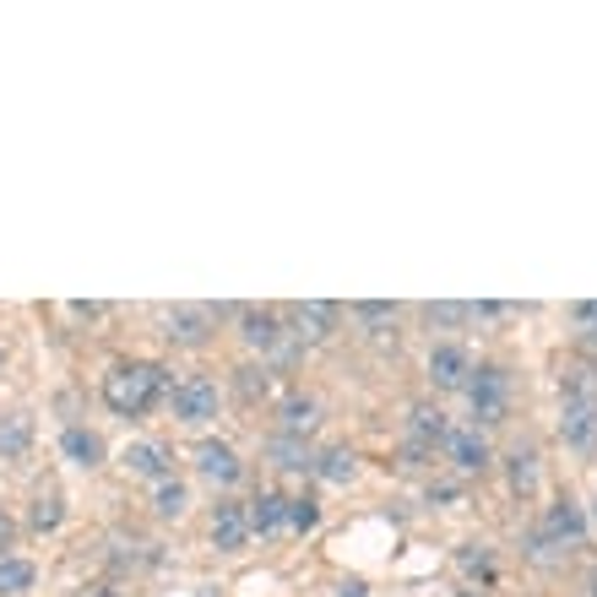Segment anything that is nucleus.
Masks as SVG:
<instances>
[{"label":"nucleus","mask_w":597,"mask_h":597,"mask_svg":"<svg viewBox=\"0 0 597 597\" xmlns=\"http://www.w3.org/2000/svg\"><path fill=\"white\" fill-rule=\"evenodd\" d=\"M120 462H126L130 478H153V483H164V478H169V451H164L158 440H130Z\"/></svg>","instance_id":"obj_14"},{"label":"nucleus","mask_w":597,"mask_h":597,"mask_svg":"<svg viewBox=\"0 0 597 597\" xmlns=\"http://www.w3.org/2000/svg\"><path fill=\"white\" fill-rule=\"evenodd\" d=\"M245 511H251V532L272 538V532H283V527H288V495L261 489L256 500H245Z\"/></svg>","instance_id":"obj_15"},{"label":"nucleus","mask_w":597,"mask_h":597,"mask_svg":"<svg viewBox=\"0 0 597 597\" xmlns=\"http://www.w3.org/2000/svg\"><path fill=\"white\" fill-rule=\"evenodd\" d=\"M0 364H6V353H0Z\"/></svg>","instance_id":"obj_34"},{"label":"nucleus","mask_w":597,"mask_h":597,"mask_svg":"<svg viewBox=\"0 0 597 597\" xmlns=\"http://www.w3.org/2000/svg\"><path fill=\"white\" fill-rule=\"evenodd\" d=\"M310 472H315L321 483H353V472H359V457H353L348 446H326V451H315Z\"/></svg>","instance_id":"obj_19"},{"label":"nucleus","mask_w":597,"mask_h":597,"mask_svg":"<svg viewBox=\"0 0 597 597\" xmlns=\"http://www.w3.org/2000/svg\"><path fill=\"white\" fill-rule=\"evenodd\" d=\"M472 375V359L468 348H457V342H440V348H429V385L434 391H462Z\"/></svg>","instance_id":"obj_7"},{"label":"nucleus","mask_w":597,"mask_h":597,"mask_svg":"<svg viewBox=\"0 0 597 597\" xmlns=\"http://www.w3.org/2000/svg\"><path fill=\"white\" fill-rule=\"evenodd\" d=\"M169 408L179 424L202 429L217 419V408H223V397H217V381H207V375H185L179 385H169Z\"/></svg>","instance_id":"obj_4"},{"label":"nucleus","mask_w":597,"mask_h":597,"mask_svg":"<svg viewBox=\"0 0 597 597\" xmlns=\"http://www.w3.org/2000/svg\"><path fill=\"white\" fill-rule=\"evenodd\" d=\"M353 321L370 332V337H385L397 326V304H353Z\"/></svg>","instance_id":"obj_23"},{"label":"nucleus","mask_w":597,"mask_h":597,"mask_svg":"<svg viewBox=\"0 0 597 597\" xmlns=\"http://www.w3.org/2000/svg\"><path fill=\"white\" fill-rule=\"evenodd\" d=\"M98 597H120V593H98Z\"/></svg>","instance_id":"obj_32"},{"label":"nucleus","mask_w":597,"mask_h":597,"mask_svg":"<svg viewBox=\"0 0 597 597\" xmlns=\"http://www.w3.org/2000/svg\"><path fill=\"white\" fill-rule=\"evenodd\" d=\"M511 489L516 495H532V489H538V451H532V446H516L511 451Z\"/></svg>","instance_id":"obj_22"},{"label":"nucleus","mask_w":597,"mask_h":597,"mask_svg":"<svg viewBox=\"0 0 597 597\" xmlns=\"http://www.w3.org/2000/svg\"><path fill=\"white\" fill-rule=\"evenodd\" d=\"M11 544H17V521L0 511V559H6V549H11Z\"/></svg>","instance_id":"obj_28"},{"label":"nucleus","mask_w":597,"mask_h":597,"mask_svg":"<svg viewBox=\"0 0 597 597\" xmlns=\"http://www.w3.org/2000/svg\"><path fill=\"white\" fill-rule=\"evenodd\" d=\"M457 597H478V593H457Z\"/></svg>","instance_id":"obj_33"},{"label":"nucleus","mask_w":597,"mask_h":597,"mask_svg":"<svg viewBox=\"0 0 597 597\" xmlns=\"http://www.w3.org/2000/svg\"><path fill=\"white\" fill-rule=\"evenodd\" d=\"M587 538V516H581V506H570V500H559V506H549V521H544V544H581Z\"/></svg>","instance_id":"obj_16"},{"label":"nucleus","mask_w":597,"mask_h":597,"mask_svg":"<svg viewBox=\"0 0 597 597\" xmlns=\"http://www.w3.org/2000/svg\"><path fill=\"white\" fill-rule=\"evenodd\" d=\"M60 521H66V500H60V495H39L33 511H28V527H33V532H55Z\"/></svg>","instance_id":"obj_25"},{"label":"nucleus","mask_w":597,"mask_h":597,"mask_svg":"<svg viewBox=\"0 0 597 597\" xmlns=\"http://www.w3.org/2000/svg\"><path fill=\"white\" fill-rule=\"evenodd\" d=\"M337 304H326V298H310V304H294V332L288 337L298 342H326L337 332Z\"/></svg>","instance_id":"obj_11"},{"label":"nucleus","mask_w":597,"mask_h":597,"mask_svg":"<svg viewBox=\"0 0 597 597\" xmlns=\"http://www.w3.org/2000/svg\"><path fill=\"white\" fill-rule=\"evenodd\" d=\"M559 434H565V446H570V451H593V446H597V397L581 381H565Z\"/></svg>","instance_id":"obj_3"},{"label":"nucleus","mask_w":597,"mask_h":597,"mask_svg":"<svg viewBox=\"0 0 597 597\" xmlns=\"http://www.w3.org/2000/svg\"><path fill=\"white\" fill-rule=\"evenodd\" d=\"M33 587H39V565L33 559H17V555L0 559V597H22Z\"/></svg>","instance_id":"obj_20"},{"label":"nucleus","mask_w":597,"mask_h":597,"mask_svg":"<svg viewBox=\"0 0 597 597\" xmlns=\"http://www.w3.org/2000/svg\"><path fill=\"white\" fill-rule=\"evenodd\" d=\"M164 337L174 342V348H202V342L213 337L217 326V310H207V304H174L169 315H164Z\"/></svg>","instance_id":"obj_5"},{"label":"nucleus","mask_w":597,"mask_h":597,"mask_svg":"<svg viewBox=\"0 0 597 597\" xmlns=\"http://www.w3.org/2000/svg\"><path fill=\"white\" fill-rule=\"evenodd\" d=\"M587 593H593V597H597V576H593V581H587Z\"/></svg>","instance_id":"obj_31"},{"label":"nucleus","mask_w":597,"mask_h":597,"mask_svg":"<svg viewBox=\"0 0 597 597\" xmlns=\"http://www.w3.org/2000/svg\"><path fill=\"white\" fill-rule=\"evenodd\" d=\"M462 391H468L478 424H506V413H511V375H506L500 364H472V375Z\"/></svg>","instance_id":"obj_2"},{"label":"nucleus","mask_w":597,"mask_h":597,"mask_svg":"<svg viewBox=\"0 0 597 597\" xmlns=\"http://www.w3.org/2000/svg\"><path fill=\"white\" fill-rule=\"evenodd\" d=\"M239 337L251 342V348H261V353H277L283 342H288V332H283V315L277 310H239Z\"/></svg>","instance_id":"obj_10"},{"label":"nucleus","mask_w":597,"mask_h":597,"mask_svg":"<svg viewBox=\"0 0 597 597\" xmlns=\"http://www.w3.org/2000/svg\"><path fill=\"white\" fill-rule=\"evenodd\" d=\"M277 424H283L288 440H304L310 429L321 424V402H315V397H283V402H277Z\"/></svg>","instance_id":"obj_17"},{"label":"nucleus","mask_w":597,"mask_h":597,"mask_svg":"<svg viewBox=\"0 0 597 597\" xmlns=\"http://www.w3.org/2000/svg\"><path fill=\"white\" fill-rule=\"evenodd\" d=\"M337 597H364V587H359V581H353V587H342Z\"/></svg>","instance_id":"obj_30"},{"label":"nucleus","mask_w":597,"mask_h":597,"mask_svg":"<svg viewBox=\"0 0 597 597\" xmlns=\"http://www.w3.org/2000/svg\"><path fill=\"white\" fill-rule=\"evenodd\" d=\"M164 397H169V370H164V364L130 359V364H115V370L104 375V402H109V413H120V419H147Z\"/></svg>","instance_id":"obj_1"},{"label":"nucleus","mask_w":597,"mask_h":597,"mask_svg":"<svg viewBox=\"0 0 597 597\" xmlns=\"http://www.w3.org/2000/svg\"><path fill=\"white\" fill-rule=\"evenodd\" d=\"M446 457H451L462 472H483L489 462H495V451H489L483 429H451V434H446Z\"/></svg>","instance_id":"obj_12"},{"label":"nucleus","mask_w":597,"mask_h":597,"mask_svg":"<svg viewBox=\"0 0 597 597\" xmlns=\"http://www.w3.org/2000/svg\"><path fill=\"white\" fill-rule=\"evenodd\" d=\"M446 434H451V424H446V413L440 408H413L408 413V446H413V457H424V451H434V446H446Z\"/></svg>","instance_id":"obj_13"},{"label":"nucleus","mask_w":597,"mask_h":597,"mask_svg":"<svg viewBox=\"0 0 597 597\" xmlns=\"http://www.w3.org/2000/svg\"><path fill=\"white\" fill-rule=\"evenodd\" d=\"M33 451V419L28 413H0V462H22Z\"/></svg>","instance_id":"obj_18"},{"label":"nucleus","mask_w":597,"mask_h":597,"mask_svg":"<svg viewBox=\"0 0 597 597\" xmlns=\"http://www.w3.org/2000/svg\"><path fill=\"white\" fill-rule=\"evenodd\" d=\"M424 315H429V326H457V321L472 315V304H429Z\"/></svg>","instance_id":"obj_27"},{"label":"nucleus","mask_w":597,"mask_h":597,"mask_svg":"<svg viewBox=\"0 0 597 597\" xmlns=\"http://www.w3.org/2000/svg\"><path fill=\"white\" fill-rule=\"evenodd\" d=\"M71 315H82V321H98V315H104V304H71Z\"/></svg>","instance_id":"obj_29"},{"label":"nucleus","mask_w":597,"mask_h":597,"mask_svg":"<svg viewBox=\"0 0 597 597\" xmlns=\"http://www.w3.org/2000/svg\"><path fill=\"white\" fill-rule=\"evenodd\" d=\"M272 457H277V468H288V472H304L310 462H315V451H310L304 440H288V434L272 440Z\"/></svg>","instance_id":"obj_24"},{"label":"nucleus","mask_w":597,"mask_h":597,"mask_svg":"<svg viewBox=\"0 0 597 597\" xmlns=\"http://www.w3.org/2000/svg\"><path fill=\"white\" fill-rule=\"evenodd\" d=\"M245 544H251V511H245V500H223L213 511V549L239 555Z\"/></svg>","instance_id":"obj_8"},{"label":"nucleus","mask_w":597,"mask_h":597,"mask_svg":"<svg viewBox=\"0 0 597 597\" xmlns=\"http://www.w3.org/2000/svg\"><path fill=\"white\" fill-rule=\"evenodd\" d=\"M196 472H202L213 489H234V483L245 478V462H239V451H234L228 440H202V446H196Z\"/></svg>","instance_id":"obj_6"},{"label":"nucleus","mask_w":597,"mask_h":597,"mask_svg":"<svg viewBox=\"0 0 597 597\" xmlns=\"http://www.w3.org/2000/svg\"><path fill=\"white\" fill-rule=\"evenodd\" d=\"M288 527H294V532H315V527H321V506H315L310 495L288 500Z\"/></svg>","instance_id":"obj_26"},{"label":"nucleus","mask_w":597,"mask_h":597,"mask_svg":"<svg viewBox=\"0 0 597 597\" xmlns=\"http://www.w3.org/2000/svg\"><path fill=\"white\" fill-rule=\"evenodd\" d=\"M185 506H190V489H185L179 478H164V483L153 489V511L164 516V521H174V516H185Z\"/></svg>","instance_id":"obj_21"},{"label":"nucleus","mask_w":597,"mask_h":597,"mask_svg":"<svg viewBox=\"0 0 597 597\" xmlns=\"http://www.w3.org/2000/svg\"><path fill=\"white\" fill-rule=\"evenodd\" d=\"M60 451H66V462L71 468H82V472H92V468H104V434L98 429H87V424H66L60 429Z\"/></svg>","instance_id":"obj_9"}]
</instances>
